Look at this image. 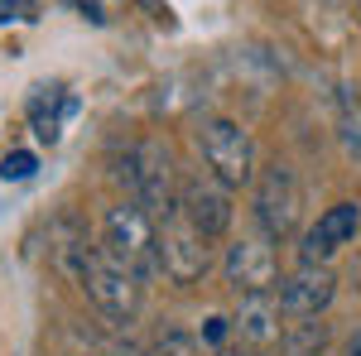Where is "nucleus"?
<instances>
[{
	"label": "nucleus",
	"instance_id": "7ed1b4c3",
	"mask_svg": "<svg viewBox=\"0 0 361 356\" xmlns=\"http://www.w3.org/2000/svg\"><path fill=\"white\" fill-rule=\"evenodd\" d=\"M202 159L212 168V178L222 183V188H246L250 178H255V145L250 135L236 125V121H202Z\"/></svg>",
	"mask_w": 361,
	"mask_h": 356
},
{
	"label": "nucleus",
	"instance_id": "2eb2a0df",
	"mask_svg": "<svg viewBox=\"0 0 361 356\" xmlns=\"http://www.w3.org/2000/svg\"><path fill=\"white\" fill-rule=\"evenodd\" d=\"M154 356H197V337H193V332L169 328L164 337L154 342Z\"/></svg>",
	"mask_w": 361,
	"mask_h": 356
},
{
	"label": "nucleus",
	"instance_id": "f03ea898",
	"mask_svg": "<svg viewBox=\"0 0 361 356\" xmlns=\"http://www.w3.org/2000/svg\"><path fill=\"white\" fill-rule=\"evenodd\" d=\"M78 284L87 289V299L97 303L106 318H116V323H130V318H135V308H140V279L121 270L106 250H92V246H87L82 265H78Z\"/></svg>",
	"mask_w": 361,
	"mask_h": 356
},
{
	"label": "nucleus",
	"instance_id": "9b49d317",
	"mask_svg": "<svg viewBox=\"0 0 361 356\" xmlns=\"http://www.w3.org/2000/svg\"><path fill=\"white\" fill-rule=\"evenodd\" d=\"M231 328H236V337H241L246 347H270V342H279V303H275V294H246Z\"/></svg>",
	"mask_w": 361,
	"mask_h": 356
},
{
	"label": "nucleus",
	"instance_id": "f3484780",
	"mask_svg": "<svg viewBox=\"0 0 361 356\" xmlns=\"http://www.w3.org/2000/svg\"><path fill=\"white\" fill-rule=\"evenodd\" d=\"M342 140H347V149H352V154L361 159V116H352V121H347V130H342Z\"/></svg>",
	"mask_w": 361,
	"mask_h": 356
},
{
	"label": "nucleus",
	"instance_id": "9d476101",
	"mask_svg": "<svg viewBox=\"0 0 361 356\" xmlns=\"http://www.w3.org/2000/svg\"><path fill=\"white\" fill-rule=\"evenodd\" d=\"M357 226H361V207L357 202H337V207H328V212L318 217V226L304 236V265H323L337 246H347V241L357 236Z\"/></svg>",
	"mask_w": 361,
	"mask_h": 356
},
{
	"label": "nucleus",
	"instance_id": "ddd939ff",
	"mask_svg": "<svg viewBox=\"0 0 361 356\" xmlns=\"http://www.w3.org/2000/svg\"><path fill=\"white\" fill-rule=\"evenodd\" d=\"M328 342H333L328 323H318V318H294L289 332L279 337V356H323Z\"/></svg>",
	"mask_w": 361,
	"mask_h": 356
},
{
	"label": "nucleus",
	"instance_id": "aec40b11",
	"mask_svg": "<svg viewBox=\"0 0 361 356\" xmlns=\"http://www.w3.org/2000/svg\"><path fill=\"white\" fill-rule=\"evenodd\" d=\"M352 279H357V289H361V260H357V270H352Z\"/></svg>",
	"mask_w": 361,
	"mask_h": 356
},
{
	"label": "nucleus",
	"instance_id": "dca6fc26",
	"mask_svg": "<svg viewBox=\"0 0 361 356\" xmlns=\"http://www.w3.org/2000/svg\"><path fill=\"white\" fill-rule=\"evenodd\" d=\"M0 20H34V0H0Z\"/></svg>",
	"mask_w": 361,
	"mask_h": 356
},
{
	"label": "nucleus",
	"instance_id": "20e7f679",
	"mask_svg": "<svg viewBox=\"0 0 361 356\" xmlns=\"http://www.w3.org/2000/svg\"><path fill=\"white\" fill-rule=\"evenodd\" d=\"M207 260H212V255H207V236L173 207V212L159 221V270H164L173 284H197V279L207 274Z\"/></svg>",
	"mask_w": 361,
	"mask_h": 356
},
{
	"label": "nucleus",
	"instance_id": "1a4fd4ad",
	"mask_svg": "<svg viewBox=\"0 0 361 356\" xmlns=\"http://www.w3.org/2000/svg\"><path fill=\"white\" fill-rule=\"evenodd\" d=\"M178 212L212 241V236H222L226 226H231V197H226V188L212 183V178H188L183 192H178Z\"/></svg>",
	"mask_w": 361,
	"mask_h": 356
},
{
	"label": "nucleus",
	"instance_id": "4468645a",
	"mask_svg": "<svg viewBox=\"0 0 361 356\" xmlns=\"http://www.w3.org/2000/svg\"><path fill=\"white\" fill-rule=\"evenodd\" d=\"M34 168H39V159H34L29 149H15V154L0 159V178H5V183H25V178H34Z\"/></svg>",
	"mask_w": 361,
	"mask_h": 356
},
{
	"label": "nucleus",
	"instance_id": "a211bd4d",
	"mask_svg": "<svg viewBox=\"0 0 361 356\" xmlns=\"http://www.w3.org/2000/svg\"><path fill=\"white\" fill-rule=\"evenodd\" d=\"M226 337V318H207V328H202V342H222Z\"/></svg>",
	"mask_w": 361,
	"mask_h": 356
},
{
	"label": "nucleus",
	"instance_id": "6ab92c4d",
	"mask_svg": "<svg viewBox=\"0 0 361 356\" xmlns=\"http://www.w3.org/2000/svg\"><path fill=\"white\" fill-rule=\"evenodd\" d=\"M347 356H361V332L352 337V342H347Z\"/></svg>",
	"mask_w": 361,
	"mask_h": 356
},
{
	"label": "nucleus",
	"instance_id": "f257e3e1",
	"mask_svg": "<svg viewBox=\"0 0 361 356\" xmlns=\"http://www.w3.org/2000/svg\"><path fill=\"white\" fill-rule=\"evenodd\" d=\"M102 231H106V255H111L126 274L145 279V274L159 270V231H154V221H149V212H145L140 202L111 207Z\"/></svg>",
	"mask_w": 361,
	"mask_h": 356
},
{
	"label": "nucleus",
	"instance_id": "423d86ee",
	"mask_svg": "<svg viewBox=\"0 0 361 356\" xmlns=\"http://www.w3.org/2000/svg\"><path fill=\"white\" fill-rule=\"evenodd\" d=\"M255 221H260V231L270 241L294 231V221H299V183H294L289 164H270L260 173V183H255Z\"/></svg>",
	"mask_w": 361,
	"mask_h": 356
},
{
	"label": "nucleus",
	"instance_id": "0eeeda50",
	"mask_svg": "<svg viewBox=\"0 0 361 356\" xmlns=\"http://www.w3.org/2000/svg\"><path fill=\"white\" fill-rule=\"evenodd\" d=\"M226 279H231L241 294H275L279 260H275V250H270V241L241 236L236 246L226 250Z\"/></svg>",
	"mask_w": 361,
	"mask_h": 356
},
{
	"label": "nucleus",
	"instance_id": "f8f14e48",
	"mask_svg": "<svg viewBox=\"0 0 361 356\" xmlns=\"http://www.w3.org/2000/svg\"><path fill=\"white\" fill-rule=\"evenodd\" d=\"M78 111V102L73 97H58V92H39L34 102H29V121H34V135L44 140V145H54L58 140V125H63V116H73Z\"/></svg>",
	"mask_w": 361,
	"mask_h": 356
},
{
	"label": "nucleus",
	"instance_id": "39448f33",
	"mask_svg": "<svg viewBox=\"0 0 361 356\" xmlns=\"http://www.w3.org/2000/svg\"><path fill=\"white\" fill-rule=\"evenodd\" d=\"M126 178H130V192L145 212H154V217L173 212V159L164 145H154V140L135 145L126 159Z\"/></svg>",
	"mask_w": 361,
	"mask_h": 356
},
{
	"label": "nucleus",
	"instance_id": "412c9836",
	"mask_svg": "<svg viewBox=\"0 0 361 356\" xmlns=\"http://www.w3.org/2000/svg\"><path fill=\"white\" fill-rule=\"evenodd\" d=\"M217 356H241V352H217Z\"/></svg>",
	"mask_w": 361,
	"mask_h": 356
},
{
	"label": "nucleus",
	"instance_id": "6e6552de",
	"mask_svg": "<svg viewBox=\"0 0 361 356\" xmlns=\"http://www.w3.org/2000/svg\"><path fill=\"white\" fill-rule=\"evenodd\" d=\"M337 294V274L328 265H299L289 279H279V308L289 318H318Z\"/></svg>",
	"mask_w": 361,
	"mask_h": 356
}]
</instances>
